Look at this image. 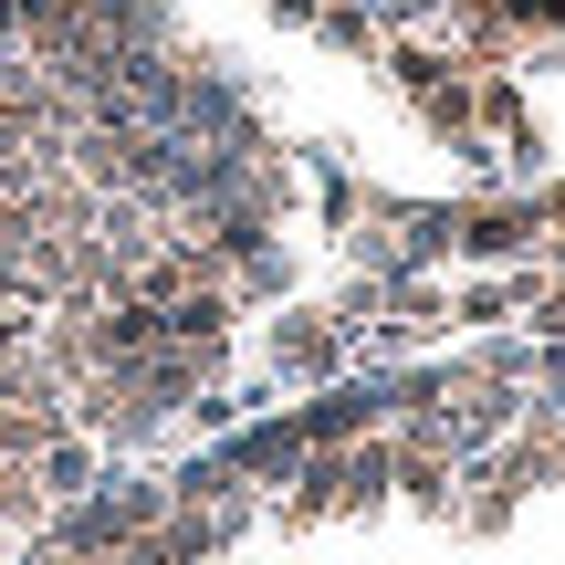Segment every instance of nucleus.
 Instances as JSON below:
<instances>
[{
	"label": "nucleus",
	"instance_id": "f3484780",
	"mask_svg": "<svg viewBox=\"0 0 565 565\" xmlns=\"http://www.w3.org/2000/svg\"><path fill=\"white\" fill-rule=\"evenodd\" d=\"M0 565H11V555H0Z\"/></svg>",
	"mask_w": 565,
	"mask_h": 565
},
{
	"label": "nucleus",
	"instance_id": "7ed1b4c3",
	"mask_svg": "<svg viewBox=\"0 0 565 565\" xmlns=\"http://www.w3.org/2000/svg\"><path fill=\"white\" fill-rule=\"evenodd\" d=\"M345 345H356V335H345L335 315H315V303H294V315L273 324V377H294V387L315 377V387H324V377L345 366Z\"/></svg>",
	"mask_w": 565,
	"mask_h": 565
},
{
	"label": "nucleus",
	"instance_id": "f257e3e1",
	"mask_svg": "<svg viewBox=\"0 0 565 565\" xmlns=\"http://www.w3.org/2000/svg\"><path fill=\"white\" fill-rule=\"evenodd\" d=\"M168 524V482H105V492H84V503H63L53 513V545L63 555H105L116 565L137 534H158Z\"/></svg>",
	"mask_w": 565,
	"mask_h": 565
},
{
	"label": "nucleus",
	"instance_id": "423d86ee",
	"mask_svg": "<svg viewBox=\"0 0 565 565\" xmlns=\"http://www.w3.org/2000/svg\"><path fill=\"white\" fill-rule=\"evenodd\" d=\"M168 503H179V513H210V524H231V534L252 524V482L231 471V450H210V461H179V471H168Z\"/></svg>",
	"mask_w": 565,
	"mask_h": 565
},
{
	"label": "nucleus",
	"instance_id": "0eeeda50",
	"mask_svg": "<svg viewBox=\"0 0 565 565\" xmlns=\"http://www.w3.org/2000/svg\"><path fill=\"white\" fill-rule=\"evenodd\" d=\"M32 471H42V492H53V513H63V503H84V492L105 482V440H84V429H63V440L42 450Z\"/></svg>",
	"mask_w": 565,
	"mask_h": 565
},
{
	"label": "nucleus",
	"instance_id": "6e6552de",
	"mask_svg": "<svg viewBox=\"0 0 565 565\" xmlns=\"http://www.w3.org/2000/svg\"><path fill=\"white\" fill-rule=\"evenodd\" d=\"M387 492H398V440L377 429V440H356V450H345V513H377Z\"/></svg>",
	"mask_w": 565,
	"mask_h": 565
},
{
	"label": "nucleus",
	"instance_id": "9b49d317",
	"mask_svg": "<svg viewBox=\"0 0 565 565\" xmlns=\"http://www.w3.org/2000/svg\"><path fill=\"white\" fill-rule=\"evenodd\" d=\"M282 282H294V263H282V242H263V252H242V263H231V303H273Z\"/></svg>",
	"mask_w": 565,
	"mask_h": 565
},
{
	"label": "nucleus",
	"instance_id": "dca6fc26",
	"mask_svg": "<svg viewBox=\"0 0 565 565\" xmlns=\"http://www.w3.org/2000/svg\"><path fill=\"white\" fill-rule=\"evenodd\" d=\"M0 555H11V534H0Z\"/></svg>",
	"mask_w": 565,
	"mask_h": 565
},
{
	"label": "nucleus",
	"instance_id": "f03ea898",
	"mask_svg": "<svg viewBox=\"0 0 565 565\" xmlns=\"http://www.w3.org/2000/svg\"><path fill=\"white\" fill-rule=\"evenodd\" d=\"M450 252H471V263H524V252H545V210L461 200V210H450Z\"/></svg>",
	"mask_w": 565,
	"mask_h": 565
},
{
	"label": "nucleus",
	"instance_id": "f8f14e48",
	"mask_svg": "<svg viewBox=\"0 0 565 565\" xmlns=\"http://www.w3.org/2000/svg\"><path fill=\"white\" fill-rule=\"evenodd\" d=\"M315 32H324V42H335V53H377V42H387V32H377V21H366V11H356V0H324V11H315Z\"/></svg>",
	"mask_w": 565,
	"mask_h": 565
},
{
	"label": "nucleus",
	"instance_id": "ddd939ff",
	"mask_svg": "<svg viewBox=\"0 0 565 565\" xmlns=\"http://www.w3.org/2000/svg\"><path fill=\"white\" fill-rule=\"evenodd\" d=\"M545 419H555V461H565V408H555V398H545Z\"/></svg>",
	"mask_w": 565,
	"mask_h": 565
},
{
	"label": "nucleus",
	"instance_id": "9d476101",
	"mask_svg": "<svg viewBox=\"0 0 565 565\" xmlns=\"http://www.w3.org/2000/svg\"><path fill=\"white\" fill-rule=\"evenodd\" d=\"M231 324H242L231 294H179V303H168V335H179V345H231Z\"/></svg>",
	"mask_w": 565,
	"mask_h": 565
},
{
	"label": "nucleus",
	"instance_id": "2eb2a0df",
	"mask_svg": "<svg viewBox=\"0 0 565 565\" xmlns=\"http://www.w3.org/2000/svg\"><path fill=\"white\" fill-rule=\"evenodd\" d=\"M74 565H105V555H74Z\"/></svg>",
	"mask_w": 565,
	"mask_h": 565
},
{
	"label": "nucleus",
	"instance_id": "20e7f679",
	"mask_svg": "<svg viewBox=\"0 0 565 565\" xmlns=\"http://www.w3.org/2000/svg\"><path fill=\"white\" fill-rule=\"evenodd\" d=\"M231 471H242L252 492H294V471H303V419L282 408V419H252V429H231Z\"/></svg>",
	"mask_w": 565,
	"mask_h": 565
},
{
	"label": "nucleus",
	"instance_id": "39448f33",
	"mask_svg": "<svg viewBox=\"0 0 565 565\" xmlns=\"http://www.w3.org/2000/svg\"><path fill=\"white\" fill-rule=\"evenodd\" d=\"M303 419V450H356L387 429V387H324L315 408H294Z\"/></svg>",
	"mask_w": 565,
	"mask_h": 565
},
{
	"label": "nucleus",
	"instance_id": "1a4fd4ad",
	"mask_svg": "<svg viewBox=\"0 0 565 565\" xmlns=\"http://www.w3.org/2000/svg\"><path fill=\"white\" fill-rule=\"evenodd\" d=\"M42 524H53V492H42L32 461H11V471H0V534H11V545H32Z\"/></svg>",
	"mask_w": 565,
	"mask_h": 565
},
{
	"label": "nucleus",
	"instance_id": "4468645a",
	"mask_svg": "<svg viewBox=\"0 0 565 565\" xmlns=\"http://www.w3.org/2000/svg\"><path fill=\"white\" fill-rule=\"evenodd\" d=\"M0 158H11V126H0Z\"/></svg>",
	"mask_w": 565,
	"mask_h": 565
}]
</instances>
